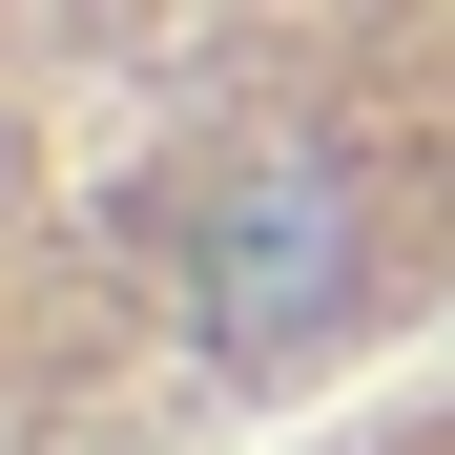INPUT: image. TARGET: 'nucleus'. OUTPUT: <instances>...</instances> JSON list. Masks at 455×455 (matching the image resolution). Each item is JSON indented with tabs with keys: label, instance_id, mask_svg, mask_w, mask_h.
I'll use <instances>...</instances> for the list:
<instances>
[{
	"label": "nucleus",
	"instance_id": "obj_1",
	"mask_svg": "<svg viewBox=\"0 0 455 455\" xmlns=\"http://www.w3.org/2000/svg\"><path fill=\"white\" fill-rule=\"evenodd\" d=\"M455 290V0H21L42 455L207 435Z\"/></svg>",
	"mask_w": 455,
	"mask_h": 455
}]
</instances>
